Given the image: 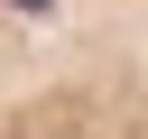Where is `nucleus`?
I'll return each instance as SVG.
<instances>
[{
    "mask_svg": "<svg viewBox=\"0 0 148 139\" xmlns=\"http://www.w3.org/2000/svg\"><path fill=\"white\" fill-rule=\"evenodd\" d=\"M0 139H148V0H0Z\"/></svg>",
    "mask_w": 148,
    "mask_h": 139,
    "instance_id": "obj_1",
    "label": "nucleus"
}]
</instances>
